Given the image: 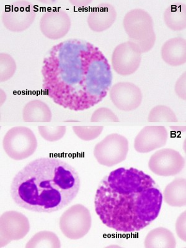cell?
<instances>
[{
  "instance_id": "1",
  "label": "cell",
  "mask_w": 186,
  "mask_h": 248,
  "mask_svg": "<svg viewBox=\"0 0 186 248\" xmlns=\"http://www.w3.org/2000/svg\"><path fill=\"white\" fill-rule=\"evenodd\" d=\"M43 90L57 105L81 111L100 103L112 85L111 68L93 44L70 39L53 46L44 59Z\"/></svg>"
},
{
  "instance_id": "2",
  "label": "cell",
  "mask_w": 186,
  "mask_h": 248,
  "mask_svg": "<svg viewBox=\"0 0 186 248\" xmlns=\"http://www.w3.org/2000/svg\"><path fill=\"white\" fill-rule=\"evenodd\" d=\"M163 194L154 179L134 168H119L101 181L95 211L103 224L117 232L140 231L156 220Z\"/></svg>"
},
{
  "instance_id": "3",
  "label": "cell",
  "mask_w": 186,
  "mask_h": 248,
  "mask_svg": "<svg viewBox=\"0 0 186 248\" xmlns=\"http://www.w3.org/2000/svg\"><path fill=\"white\" fill-rule=\"evenodd\" d=\"M80 179L75 168L56 158L28 163L13 178L11 195L16 204L38 213H52L70 204L78 194Z\"/></svg>"
},
{
  "instance_id": "4",
  "label": "cell",
  "mask_w": 186,
  "mask_h": 248,
  "mask_svg": "<svg viewBox=\"0 0 186 248\" xmlns=\"http://www.w3.org/2000/svg\"><path fill=\"white\" fill-rule=\"evenodd\" d=\"M123 26L130 41L139 46L142 54L152 49L156 36L154 20L149 13L140 8L130 10L124 16Z\"/></svg>"
},
{
  "instance_id": "5",
  "label": "cell",
  "mask_w": 186,
  "mask_h": 248,
  "mask_svg": "<svg viewBox=\"0 0 186 248\" xmlns=\"http://www.w3.org/2000/svg\"><path fill=\"white\" fill-rule=\"evenodd\" d=\"M34 133L30 128L17 126L9 130L3 140V147L10 158L16 161L27 159L37 148Z\"/></svg>"
},
{
  "instance_id": "6",
  "label": "cell",
  "mask_w": 186,
  "mask_h": 248,
  "mask_svg": "<svg viewBox=\"0 0 186 248\" xmlns=\"http://www.w3.org/2000/svg\"><path fill=\"white\" fill-rule=\"evenodd\" d=\"M92 225L90 210L82 204H75L64 212L59 221L62 233L72 240L83 238L89 232Z\"/></svg>"
},
{
  "instance_id": "7",
  "label": "cell",
  "mask_w": 186,
  "mask_h": 248,
  "mask_svg": "<svg viewBox=\"0 0 186 248\" xmlns=\"http://www.w3.org/2000/svg\"><path fill=\"white\" fill-rule=\"evenodd\" d=\"M128 152L127 139L120 134H112L96 144L94 156L100 165L112 167L125 160Z\"/></svg>"
},
{
  "instance_id": "8",
  "label": "cell",
  "mask_w": 186,
  "mask_h": 248,
  "mask_svg": "<svg viewBox=\"0 0 186 248\" xmlns=\"http://www.w3.org/2000/svg\"><path fill=\"white\" fill-rule=\"evenodd\" d=\"M36 17L34 5L28 1H17L5 9L1 15V22L4 28L13 32L27 30Z\"/></svg>"
},
{
  "instance_id": "9",
  "label": "cell",
  "mask_w": 186,
  "mask_h": 248,
  "mask_svg": "<svg viewBox=\"0 0 186 248\" xmlns=\"http://www.w3.org/2000/svg\"><path fill=\"white\" fill-rule=\"evenodd\" d=\"M141 54L139 46L130 40L119 44L112 53L113 69L121 76L134 74L140 65Z\"/></svg>"
},
{
  "instance_id": "10",
  "label": "cell",
  "mask_w": 186,
  "mask_h": 248,
  "mask_svg": "<svg viewBox=\"0 0 186 248\" xmlns=\"http://www.w3.org/2000/svg\"><path fill=\"white\" fill-rule=\"evenodd\" d=\"M30 230V221L24 214L15 210L4 212L0 217V247L22 240Z\"/></svg>"
},
{
  "instance_id": "11",
  "label": "cell",
  "mask_w": 186,
  "mask_h": 248,
  "mask_svg": "<svg viewBox=\"0 0 186 248\" xmlns=\"http://www.w3.org/2000/svg\"><path fill=\"white\" fill-rule=\"evenodd\" d=\"M185 159L178 151L172 148L158 150L150 157L148 167L159 176H174L182 171Z\"/></svg>"
},
{
  "instance_id": "12",
  "label": "cell",
  "mask_w": 186,
  "mask_h": 248,
  "mask_svg": "<svg viewBox=\"0 0 186 248\" xmlns=\"http://www.w3.org/2000/svg\"><path fill=\"white\" fill-rule=\"evenodd\" d=\"M110 100L118 109L132 111L141 105L143 95L141 91L130 82H119L109 90Z\"/></svg>"
},
{
  "instance_id": "13",
  "label": "cell",
  "mask_w": 186,
  "mask_h": 248,
  "mask_svg": "<svg viewBox=\"0 0 186 248\" xmlns=\"http://www.w3.org/2000/svg\"><path fill=\"white\" fill-rule=\"evenodd\" d=\"M71 19L64 10H52L42 16L40 21V30L46 38L61 39L65 37L71 28Z\"/></svg>"
},
{
  "instance_id": "14",
  "label": "cell",
  "mask_w": 186,
  "mask_h": 248,
  "mask_svg": "<svg viewBox=\"0 0 186 248\" xmlns=\"http://www.w3.org/2000/svg\"><path fill=\"white\" fill-rule=\"evenodd\" d=\"M168 132L164 126H146L137 135L134 148L140 154H147L165 147Z\"/></svg>"
},
{
  "instance_id": "15",
  "label": "cell",
  "mask_w": 186,
  "mask_h": 248,
  "mask_svg": "<svg viewBox=\"0 0 186 248\" xmlns=\"http://www.w3.org/2000/svg\"><path fill=\"white\" fill-rule=\"evenodd\" d=\"M116 9L109 3H103L93 9L87 17L91 30L96 32H104L114 24L117 19Z\"/></svg>"
},
{
  "instance_id": "16",
  "label": "cell",
  "mask_w": 186,
  "mask_h": 248,
  "mask_svg": "<svg viewBox=\"0 0 186 248\" xmlns=\"http://www.w3.org/2000/svg\"><path fill=\"white\" fill-rule=\"evenodd\" d=\"M161 58L172 66L183 65L186 61V41L182 37H174L166 41L161 49Z\"/></svg>"
},
{
  "instance_id": "17",
  "label": "cell",
  "mask_w": 186,
  "mask_h": 248,
  "mask_svg": "<svg viewBox=\"0 0 186 248\" xmlns=\"http://www.w3.org/2000/svg\"><path fill=\"white\" fill-rule=\"evenodd\" d=\"M52 119L50 108L39 99L29 102L23 108V119L25 123H50Z\"/></svg>"
},
{
  "instance_id": "18",
  "label": "cell",
  "mask_w": 186,
  "mask_h": 248,
  "mask_svg": "<svg viewBox=\"0 0 186 248\" xmlns=\"http://www.w3.org/2000/svg\"><path fill=\"white\" fill-rule=\"evenodd\" d=\"M186 181L185 178H176L164 190L163 200L173 207H183L186 204Z\"/></svg>"
},
{
  "instance_id": "19",
  "label": "cell",
  "mask_w": 186,
  "mask_h": 248,
  "mask_svg": "<svg viewBox=\"0 0 186 248\" xmlns=\"http://www.w3.org/2000/svg\"><path fill=\"white\" fill-rule=\"evenodd\" d=\"M146 248H175L176 240L170 230L158 227L151 230L144 241Z\"/></svg>"
},
{
  "instance_id": "20",
  "label": "cell",
  "mask_w": 186,
  "mask_h": 248,
  "mask_svg": "<svg viewBox=\"0 0 186 248\" xmlns=\"http://www.w3.org/2000/svg\"><path fill=\"white\" fill-rule=\"evenodd\" d=\"M163 19L166 26L170 30H185L186 27V4L176 3L168 6L164 13Z\"/></svg>"
},
{
  "instance_id": "21",
  "label": "cell",
  "mask_w": 186,
  "mask_h": 248,
  "mask_svg": "<svg viewBox=\"0 0 186 248\" xmlns=\"http://www.w3.org/2000/svg\"><path fill=\"white\" fill-rule=\"evenodd\" d=\"M26 248H61V241L54 232L41 231L31 238Z\"/></svg>"
},
{
  "instance_id": "22",
  "label": "cell",
  "mask_w": 186,
  "mask_h": 248,
  "mask_svg": "<svg viewBox=\"0 0 186 248\" xmlns=\"http://www.w3.org/2000/svg\"><path fill=\"white\" fill-rule=\"evenodd\" d=\"M149 123H178V117L173 110L165 105H158L152 108L148 117Z\"/></svg>"
},
{
  "instance_id": "23",
  "label": "cell",
  "mask_w": 186,
  "mask_h": 248,
  "mask_svg": "<svg viewBox=\"0 0 186 248\" xmlns=\"http://www.w3.org/2000/svg\"><path fill=\"white\" fill-rule=\"evenodd\" d=\"M16 63L10 54L1 53L0 55V81L5 82L14 76Z\"/></svg>"
},
{
  "instance_id": "24",
  "label": "cell",
  "mask_w": 186,
  "mask_h": 248,
  "mask_svg": "<svg viewBox=\"0 0 186 248\" xmlns=\"http://www.w3.org/2000/svg\"><path fill=\"white\" fill-rule=\"evenodd\" d=\"M73 130L83 141H92L98 138L104 130L103 126H74Z\"/></svg>"
},
{
  "instance_id": "25",
  "label": "cell",
  "mask_w": 186,
  "mask_h": 248,
  "mask_svg": "<svg viewBox=\"0 0 186 248\" xmlns=\"http://www.w3.org/2000/svg\"><path fill=\"white\" fill-rule=\"evenodd\" d=\"M38 130L45 140L54 142L65 136L66 127L65 126H39Z\"/></svg>"
},
{
  "instance_id": "26",
  "label": "cell",
  "mask_w": 186,
  "mask_h": 248,
  "mask_svg": "<svg viewBox=\"0 0 186 248\" xmlns=\"http://www.w3.org/2000/svg\"><path fill=\"white\" fill-rule=\"evenodd\" d=\"M92 123H119V117L108 108H97L93 113L90 119Z\"/></svg>"
},
{
  "instance_id": "27",
  "label": "cell",
  "mask_w": 186,
  "mask_h": 248,
  "mask_svg": "<svg viewBox=\"0 0 186 248\" xmlns=\"http://www.w3.org/2000/svg\"><path fill=\"white\" fill-rule=\"evenodd\" d=\"M186 211H185L178 217L175 224L177 234L179 238L184 241H186Z\"/></svg>"
},
{
  "instance_id": "28",
  "label": "cell",
  "mask_w": 186,
  "mask_h": 248,
  "mask_svg": "<svg viewBox=\"0 0 186 248\" xmlns=\"http://www.w3.org/2000/svg\"><path fill=\"white\" fill-rule=\"evenodd\" d=\"M186 72H185L179 78L174 87L175 93H176L177 96H178L179 98L185 101L186 98Z\"/></svg>"
},
{
  "instance_id": "29",
  "label": "cell",
  "mask_w": 186,
  "mask_h": 248,
  "mask_svg": "<svg viewBox=\"0 0 186 248\" xmlns=\"http://www.w3.org/2000/svg\"><path fill=\"white\" fill-rule=\"evenodd\" d=\"M70 3H72L73 6H75V7L82 8L86 7L88 5H90V3H92V1H90V0H72V1H70Z\"/></svg>"
},
{
  "instance_id": "30",
  "label": "cell",
  "mask_w": 186,
  "mask_h": 248,
  "mask_svg": "<svg viewBox=\"0 0 186 248\" xmlns=\"http://www.w3.org/2000/svg\"><path fill=\"white\" fill-rule=\"evenodd\" d=\"M66 122H75V123H76V122H78V121H74V120L73 121V120H72V121H66Z\"/></svg>"
}]
</instances>
